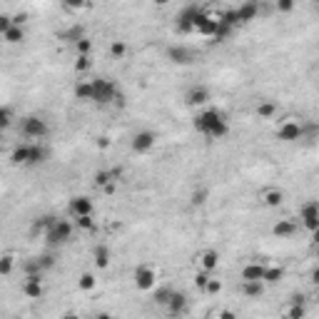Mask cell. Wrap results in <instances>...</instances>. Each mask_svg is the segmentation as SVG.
Wrapping results in <instances>:
<instances>
[{
  "label": "cell",
  "mask_w": 319,
  "mask_h": 319,
  "mask_svg": "<svg viewBox=\"0 0 319 319\" xmlns=\"http://www.w3.org/2000/svg\"><path fill=\"white\" fill-rule=\"evenodd\" d=\"M90 85H92V102H97V105H110V102H115V97H118V85L113 82V80H108V77H97V80H90Z\"/></svg>",
  "instance_id": "obj_2"
},
{
  "label": "cell",
  "mask_w": 319,
  "mask_h": 319,
  "mask_svg": "<svg viewBox=\"0 0 319 319\" xmlns=\"http://www.w3.org/2000/svg\"><path fill=\"white\" fill-rule=\"evenodd\" d=\"M204 202H207V190L192 192V204H194V207H199V204H204Z\"/></svg>",
  "instance_id": "obj_41"
},
{
  "label": "cell",
  "mask_w": 319,
  "mask_h": 319,
  "mask_svg": "<svg viewBox=\"0 0 319 319\" xmlns=\"http://www.w3.org/2000/svg\"><path fill=\"white\" fill-rule=\"evenodd\" d=\"M28 152H30V145H18L10 152V162L13 165H28Z\"/></svg>",
  "instance_id": "obj_22"
},
{
  "label": "cell",
  "mask_w": 319,
  "mask_h": 319,
  "mask_svg": "<svg viewBox=\"0 0 319 319\" xmlns=\"http://www.w3.org/2000/svg\"><path fill=\"white\" fill-rule=\"evenodd\" d=\"M38 262H40V269H43V272H45V269H50V267H55V257H53V255L38 257Z\"/></svg>",
  "instance_id": "obj_43"
},
{
  "label": "cell",
  "mask_w": 319,
  "mask_h": 319,
  "mask_svg": "<svg viewBox=\"0 0 319 319\" xmlns=\"http://www.w3.org/2000/svg\"><path fill=\"white\" fill-rule=\"evenodd\" d=\"M20 130H23L25 137H33V140H43V137L50 132L48 123H45L43 118H38V115H28V118H23Z\"/></svg>",
  "instance_id": "obj_5"
},
{
  "label": "cell",
  "mask_w": 319,
  "mask_h": 319,
  "mask_svg": "<svg viewBox=\"0 0 319 319\" xmlns=\"http://www.w3.org/2000/svg\"><path fill=\"white\" fill-rule=\"evenodd\" d=\"M264 269H267V264L264 262H247L245 267H242V282H262V277H264Z\"/></svg>",
  "instance_id": "obj_13"
},
{
  "label": "cell",
  "mask_w": 319,
  "mask_h": 319,
  "mask_svg": "<svg viewBox=\"0 0 319 319\" xmlns=\"http://www.w3.org/2000/svg\"><path fill=\"white\" fill-rule=\"evenodd\" d=\"M217 18H212V15H207L204 10L197 15V20H194V33H199V35H204V38H212L215 33H217Z\"/></svg>",
  "instance_id": "obj_10"
},
{
  "label": "cell",
  "mask_w": 319,
  "mask_h": 319,
  "mask_svg": "<svg viewBox=\"0 0 319 319\" xmlns=\"http://www.w3.org/2000/svg\"><path fill=\"white\" fill-rule=\"evenodd\" d=\"M155 142H157V135L152 130H140V132L132 135V152L145 155V152H150L155 147Z\"/></svg>",
  "instance_id": "obj_8"
},
{
  "label": "cell",
  "mask_w": 319,
  "mask_h": 319,
  "mask_svg": "<svg viewBox=\"0 0 319 319\" xmlns=\"http://www.w3.org/2000/svg\"><path fill=\"white\" fill-rule=\"evenodd\" d=\"M264 292V282H242V294L245 297H262Z\"/></svg>",
  "instance_id": "obj_25"
},
{
  "label": "cell",
  "mask_w": 319,
  "mask_h": 319,
  "mask_svg": "<svg viewBox=\"0 0 319 319\" xmlns=\"http://www.w3.org/2000/svg\"><path fill=\"white\" fill-rule=\"evenodd\" d=\"M277 10H279V13H289V10H294V0H279V3H277Z\"/></svg>",
  "instance_id": "obj_45"
},
{
  "label": "cell",
  "mask_w": 319,
  "mask_h": 319,
  "mask_svg": "<svg viewBox=\"0 0 319 319\" xmlns=\"http://www.w3.org/2000/svg\"><path fill=\"white\" fill-rule=\"evenodd\" d=\"M202 13V8L197 5V3H190V5H185L180 13H177V23H175V30L177 33H182V35H187V33H194V20H197V15Z\"/></svg>",
  "instance_id": "obj_4"
},
{
  "label": "cell",
  "mask_w": 319,
  "mask_h": 319,
  "mask_svg": "<svg viewBox=\"0 0 319 319\" xmlns=\"http://www.w3.org/2000/svg\"><path fill=\"white\" fill-rule=\"evenodd\" d=\"M289 304H307V297H304L302 292H294L292 299H289Z\"/></svg>",
  "instance_id": "obj_46"
},
{
  "label": "cell",
  "mask_w": 319,
  "mask_h": 319,
  "mask_svg": "<svg viewBox=\"0 0 319 319\" xmlns=\"http://www.w3.org/2000/svg\"><path fill=\"white\" fill-rule=\"evenodd\" d=\"M185 309H187V294L185 292H172V297L167 302V312L172 317H180V314H185Z\"/></svg>",
  "instance_id": "obj_16"
},
{
  "label": "cell",
  "mask_w": 319,
  "mask_h": 319,
  "mask_svg": "<svg viewBox=\"0 0 319 319\" xmlns=\"http://www.w3.org/2000/svg\"><path fill=\"white\" fill-rule=\"evenodd\" d=\"M172 292H175V289H170V287H160V289L155 292V302H157V304H162V307H167V302H170Z\"/></svg>",
  "instance_id": "obj_33"
},
{
  "label": "cell",
  "mask_w": 319,
  "mask_h": 319,
  "mask_svg": "<svg viewBox=\"0 0 319 319\" xmlns=\"http://www.w3.org/2000/svg\"><path fill=\"white\" fill-rule=\"evenodd\" d=\"M235 13H237L240 25H242V23H250V20H255L257 15H259V3H257V0H247V3H242L240 8H235Z\"/></svg>",
  "instance_id": "obj_15"
},
{
  "label": "cell",
  "mask_w": 319,
  "mask_h": 319,
  "mask_svg": "<svg viewBox=\"0 0 319 319\" xmlns=\"http://www.w3.org/2000/svg\"><path fill=\"white\" fill-rule=\"evenodd\" d=\"M10 125H13V110L0 105V130H8Z\"/></svg>",
  "instance_id": "obj_34"
},
{
  "label": "cell",
  "mask_w": 319,
  "mask_h": 319,
  "mask_svg": "<svg viewBox=\"0 0 319 319\" xmlns=\"http://www.w3.org/2000/svg\"><path fill=\"white\" fill-rule=\"evenodd\" d=\"M262 199H264V204L267 207H279L282 204V199H284V192L277 190V187H272V190H267L262 194Z\"/></svg>",
  "instance_id": "obj_23"
},
{
  "label": "cell",
  "mask_w": 319,
  "mask_h": 319,
  "mask_svg": "<svg viewBox=\"0 0 319 319\" xmlns=\"http://www.w3.org/2000/svg\"><path fill=\"white\" fill-rule=\"evenodd\" d=\"M277 113V105L272 102V100H262L259 105H257V115L259 118H272Z\"/></svg>",
  "instance_id": "obj_30"
},
{
  "label": "cell",
  "mask_w": 319,
  "mask_h": 319,
  "mask_svg": "<svg viewBox=\"0 0 319 319\" xmlns=\"http://www.w3.org/2000/svg\"><path fill=\"white\" fill-rule=\"evenodd\" d=\"M13 267H15V259L10 255L0 257V277H8L10 272H13Z\"/></svg>",
  "instance_id": "obj_36"
},
{
  "label": "cell",
  "mask_w": 319,
  "mask_h": 319,
  "mask_svg": "<svg viewBox=\"0 0 319 319\" xmlns=\"http://www.w3.org/2000/svg\"><path fill=\"white\" fill-rule=\"evenodd\" d=\"M110 55H113V58H125V55H128V43L115 40V43L110 45Z\"/></svg>",
  "instance_id": "obj_35"
},
{
  "label": "cell",
  "mask_w": 319,
  "mask_h": 319,
  "mask_svg": "<svg viewBox=\"0 0 319 319\" xmlns=\"http://www.w3.org/2000/svg\"><path fill=\"white\" fill-rule=\"evenodd\" d=\"M75 225H77L80 230H92V227H95L92 217H77V220H75Z\"/></svg>",
  "instance_id": "obj_44"
},
{
  "label": "cell",
  "mask_w": 319,
  "mask_h": 319,
  "mask_svg": "<svg viewBox=\"0 0 319 319\" xmlns=\"http://www.w3.org/2000/svg\"><path fill=\"white\" fill-rule=\"evenodd\" d=\"M272 232H274L277 237H292V235L297 232V225H294L292 220H279V222L272 227Z\"/></svg>",
  "instance_id": "obj_20"
},
{
  "label": "cell",
  "mask_w": 319,
  "mask_h": 319,
  "mask_svg": "<svg viewBox=\"0 0 319 319\" xmlns=\"http://www.w3.org/2000/svg\"><path fill=\"white\" fill-rule=\"evenodd\" d=\"M167 60L175 65H190L194 60V53L185 45H170L167 48Z\"/></svg>",
  "instance_id": "obj_12"
},
{
  "label": "cell",
  "mask_w": 319,
  "mask_h": 319,
  "mask_svg": "<svg viewBox=\"0 0 319 319\" xmlns=\"http://www.w3.org/2000/svg\"><path fill=\"white\" fill-rule=\"evenodd\" d=\"M90 65H92L90 55H77V60H75V70H77V72H85V70H90Z\"/></svg>",
  "instance_id": "obj_39"
},
{
  "label": "cell",
  "mask_w": 319,
  "mask_h": 319,
  "mask_svg": "<svg viewBox=\"0 0 319 319\" xmlns=\"http://www.w3.org/2000/svg\"><path fill=\"white\" fill-rule=\"evenodd\" d=\"M220 319H240V317H237L232 309H222V312H220Z\"/></svg>",
  "instance_id": "obj_47"
},
{
  "label": "cell",
  "mask_w": 319,
  "mask_h": 319,
  "mask_svg": "<svg viewBox=\"0 0 319 319\" xmlns=\"http://www.w3.org/2000/svg\"><path fill=\"white\" fill-rule=\"evenodd\" d=\"M67 209H70V215L75 220L77 217H92V199L90 197H72Z\"/></svg>",
  "instance_id": "obj_11"
},
{
  "label": "cell",
  "mask_w": 319,
  "mask_h": 319,
  "mask_svg": "<svg viewBox=\"0 0 319 319\" xmlns=\"http://www.w3.org/2000/svg\"><path fill=\"white\" fill-rule=\"evenodd\" d=\"M304 317H307L304 304H289V309H287V314H284V319H304Z\"/></svg>",
  "instance_id": "obj_32"
},
{
  "label": "cell",
  "mask_w": 319,
  "mask_h": 319,
  "mask_svg": "<svg viewBox=\"0 0 319 319\" xmlns=\"http://www.w3.org/2000/svg\"><path fill=\"white\" fill-rule=\"evenodd\" d=\"M75 97L82 100V102H92V85H90V80H82V82L75 85Z\"/></svg>",
  "instance_id": "obj_21"
},
{
  "label": "cell",
  "mask_w": 319,
  "mask_h": 319,
  "mask_svg": "<svg viewBox=\"0 0 319 319\" xmlns=\"http://www.w3.org/2000/svg\"><path fill=\"white\" fill-rule=\"evenodd\" d=\"M284 277V269L282 267H267L264 269V277H262V282H269V284H274V282H279Z\"/></svg>",
  "instance_id": "obj_29"
},
{
  "label": "cell",
  "mask_w": 319,
  "mask_h": 319,
  "mask_svg": "<svg viewBox=\"0 0 319 319\" xmlns=\"http://www.w3.org/2000/svg\"><path fill=\"white\" fill-rule=\"evenodd\" d=\"M45 160H48V150H45L40 142L30 145V152H28V165H30V167H35V165H43Z\"/></svg>",
  "instance_id": "obj_18"
},
{
  "label": "cell",
  "mask_w": 319,
  "mask_h": 319,
  "mask_svg": "<svg viewBox=\"0 0 319 319\" xmlns=\"http://www.w3.org/2000/svg\"><path fill=\"white\" fill-rule=\"evenodd\" d=\"M63 319H80V317H77V314H72V312H67Z\"/></svg>",
  "instance_id": "obj_48"
},
{
  "label": "cell",
  "mask_w": 319,
  "mask_h": 319,
  "mask_svg": "<svg viewBox=\"0 0 319 319\" xmlns=\"http://www.w3.org/2000/svg\"><path fill=\"white\" fill-rule=\"evenodd\" d=\"M55 220L58 217H53V215H45V217H38L35 222H33V232H48L53 225H55Z\"/></svg>",
  "instance_id": "obj_28"
},
{
  "label": "cell",
  "mask_w": 319,
  "mask_h": 319,
  "mask_svg": "<svg viewBox=\"0 0 319 319\" xmlns=\"http://www.w3.org/2000/svg\"><path fill=\"white\" fill-rule=\"evenodd\" d=\"M204 292H207V294H220V292H222V282H220V279H209L207 287H204Z\"/></svg>",
  "instance_id": "obj_40"
},
{
  "label": "cell",
  "mask_w": 319,
  "mask_h": 319,
  "mask_svg": "<svg viewBox=\"0 0 319 319\" xmlns=\"http://www.w3.org/2000/svg\"><path fill=\"white\" fill-rule=\"evenodd\" d=\"M155 282H157V272H155L152 267H147V264H140V267L135 269V287H137L140 292H147V289H152V287H155Z\"/></svg>",
  "instance_id": "obj_9"
},
{
  "label": "cell",
  "mask_w": 319,
  "mask_h": 319,
  "mask_svg": "<svg viewBox=\"0 0 319 319\" xmlns=\"http://www.w3.org/2000/svg\"><path fill=\"white\" fill-rule=\"evenodd\" d=\"M299 220H302V225L314 235L319 230V204L317 199H309V202H304L302 207H299Z\"/></svg>",
  "instance_id": "obj_6"
},
{
  "label": "cell",
  "mask_w": 319,
  "mask_h": 319,
  "mask_svg": "<svg viewBox=\"0 0 319 319\" xmlns=\"http://www.w3.org/2000/svg\"><path fill=\"white\" fill-rule=\"evenodd\" d=\"M23 294L28 299H40L43 297V282H30V279H23Z\"/></svg>",
  "instance_id": "obj_19"
},
{
  "label": "cell",
  "mask_w": 319,
  "mask_h": 319,
  "mask_svg": "<svg viewBox=\"0 0 319 319\" xmlns=\"http://www.w3.org/2000/svg\"><path fill=\"white\" fill-rule=\"evenodd\" d=\"M95 319H113V317H110V314H97Z\"/></svg>",
  "instance_id": "obj_49"
},
{
  "label": "cell",
  "mask_w": 319,
  "mask_h": 319,
  "mask_svg": "<svg viewBox=\"0 0 319 319\" xmlns=\"http://www.w3.org/2000/svg\"><path fill=\"white\" fill-rule=\"evenodd\" d=\"M95 284H97V282H95V277H92L90 272L80 274V279H77V287H80L82 292H92V289H95Z\"/></svg>",
  "instance_id": "obj_31"
},
{
  "label": "cell",
  "mask_w": 319,
  "mask_h": 319,
  "mask_svg": "<svg viewBox=\"0 0 319 319\" xmlns=\"http://www.w3.org/2000/svg\"><path fill=\"white\" fill-rule=\"evenodd\" d=\"M185 100H187V105H192V108L207 105V102H209V90H207L204 85H194V87H190V90H187Z\"/></svg>",
  "instance_id": "obj_14"
},
{
  "label": "cell",
  "mask_w": 319,
  "mask_h": 319,
  "mask_svg": "<svg viewBox=\"0 0 319 319\" xmlns=\"http://www.w3.org/2000/svg\"><path fill=\"white\" fill-rule=\"evenodd\" d=\"M209 279H212V274L202 269V272H197V277H194V287L204 292V287H207V282H209Z\"/></svg>",
  "instance_id": "obj_38"
},
{
  "label": "cell",
  "mask_w": 319,
  "mask_h": 319,
  "mask_svg": "<svg viewBox=\"0 0 319 319\" xmlns=\"http://www.w3.org/2000/svg\"><path fill=\"white\" fill-rule=\"evenodd\" d=\"M72 240V225L67 220H55V225L45 232V242L50 247H58V245H65Z\"/></svg>",
  "instance_id": "obj_3"
},
{
  "label": "cell",
  "mask_w": 319,
  "mask_h": 319,
  "mask_svg": "<svg viewBox=\"0 0 319 319\" xmlns=\"http://www.w3.org/2000/svg\"><path fill=\"white\" fill-rule=\"evenodd\" d=\"M92 257H95V264H97L100 269H105V267L110 264V250H108V245H97L95 252H92Z\"/></svg>",
  "instance_id": "obj_24"
},
{
  "label": "cell",
  "mask_w": 319,
  "mask_h": 319,
  "mask_svg": "<svg viewBox=\"0 0 319 319\" xmlns=\"http://www.w3.org/2000/svg\"><path fill=\"white\" fill-rule=\"evenodd\" d=\"M92 180H95V185H97V187H105V190L115 185V180H113V170H100V172H95V177H92Z\"/></svg>",
  "instance_id": "obj_27"
},
{
  "label": "cell",
  "mask_w": 319,
  "mask_h": 319,
  "mask_svg": "<svg viewBox=\"0 0 319 319\" xmlns=\"http://www.w3.org/2000/svg\"><path fill=\"white\" fill-rule=\"evenodd\" d=\"M3 40H5V43H10V45H18V43H23V40H25V30H23V28H18V25H13V28L3 35Z\"/></svg>",
  "instance_id": "obj_26"
},
{
  "label": "cell",
  "mask_w": 319,
  "mask_h": 319,
  "mask_svg": "<svg viewBox=\"0 0 319 319\" xmlns=\"http://www.w3.org/2000/svg\"><path fill=\"white\" fill-rule=\"evenodd\" d=\"M10 28H13V18L5 15V13H0V35H5Z\"/></svg>",
  "instance_id": "obj_42"
},
{
  "label": "cell",
  "mask_w": 319,
  "mask_h": 319,
  "mask_svg": "<svg viewBox=\"0 0 319 319\" xmlns=\"http://www.w3.org/2000/svg\"><path fill=\"white\" fill-rule=\"evenodd\" d=\"M199 264H202L204 272L212 274V272L220 267V252H217V250H204V252L199 255Z\"/></svg>",
  "instance_id": "obj_17"
},
{
  "label": "cell",
  "mask_w": 319,
  "mask_h": 319,
  "mask_svg": "<svg viewBox=\"0 0 319 319\" xmlns=\"http://www.w3.org/2000/svg\"><path fill=\"white\" fill-rule=\"evenodd\" d=\"M192 125H194V130H197L199 135H204V137H209V140H222V137L230 132V125H227L225 113H220V110H215V108H207V110L197 113V118L192 120Z\"/></svg>",
  "instance_id": "obj_1"
},
{
  "label": "cell",
  "mask_w": 319,
  "mask_h": 319,
  "mask_svg": "<svg viewBox=\"0 0 319 319\" xmlns=\"http://www.w3.org/2000/svg\"><path fill=\"white\" fill-rule=\"evenodd\" d=\"M304 137V125L302 123H294V120H284L279 128H277V140L282 142H297Z\"/></svg>",
  "instance_id": "obj_7"
},
{
  "label": "cell",
  "mask_w": 319,
  "mask_h": 319,
  "mask_svg": "<svg viewBox=\"0 0 319 319\" xmlns=\"http://www.w3.org/2000/svg\"><path fill=\"white\" fill-rule=\"evenodd\" d=\"M75 50H77V55H90L92 43H90L87 38H80V40H75Z\"/></svg>",
  "instance_id": "obj_37"
}]
</instances>
